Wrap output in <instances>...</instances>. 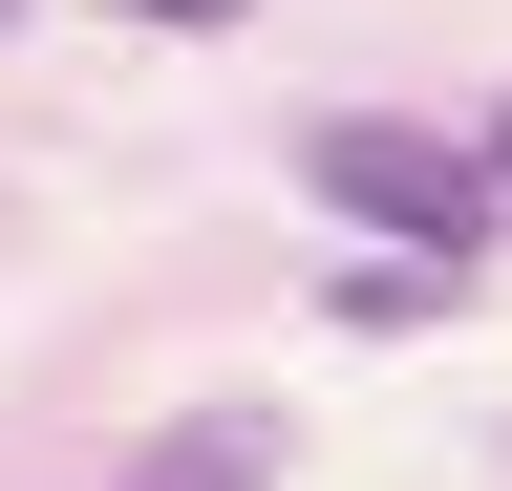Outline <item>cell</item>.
I'll return each instance as SVG.
<instances>
[{
	"mask_svg": "<svg viewBox=\"0 0 512 491\" xmlns=\"http://www.w3.org/2000/svg\"><path fill=\"white\" fill-rule=\"evenodd\" d=\"M299 193L342 214L363 257H448V278L491 257V150L406 129V107H320V129H299Z\"/></svg>",
	"mask_w": 512,
	"mask_h": 491,
	"instance_id": "cell-1",
	"label": "cell"
},
{
	"mask_svg": "<svg viewBox=\"0 0 512 491\" xmlns=\"http://www.w3.org/2000/svg\"><path fill=\"white\" fill-rule=\"evenodd\" d=\"M107 491H278V427H256V406H192V427H150Z\"/></svg>",
	"mask_w": 512,
	"mask_h": 491,
	"instance_id": "cell-2",
	"label": "cell"
},
{
	"mask_svg": "<svg viewBox=\"0 0 512 491\" xmlns=\"http://www.w3.org/2000/svg\"><path fill=\"white\" fill-rule=\"evenodd\" d=\"M320 299H342V321H363V342H406V321H448V299H470V278H448V257H342V278H320Z\"/></svg>",
	"mask_w": 512,
	"mask_h": 491,
	"instance_id": "cell-3",
	"label": "cell"
},
{
	"mask_svg": "<svg viewBox=\"0 0 512 491\" xmlns=\"http://www.w3.org/2000/svg\"><path fill=\"white\" fill-rule=\"evenodd\" d=\"M150 22H256V0H150Z\"/></svg>",
	"mask_w": 512,
	"mask_h": 491,
	"instance_id": "cell-4",
	"label": "cell"
}]
</instances>
